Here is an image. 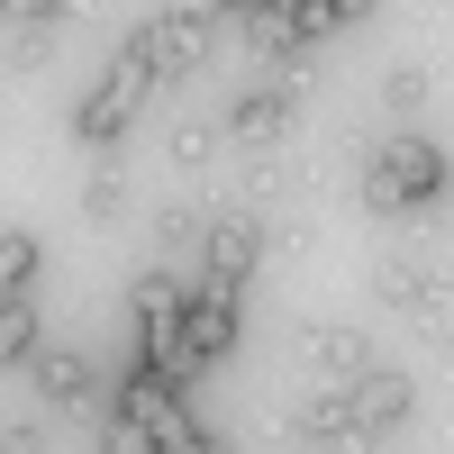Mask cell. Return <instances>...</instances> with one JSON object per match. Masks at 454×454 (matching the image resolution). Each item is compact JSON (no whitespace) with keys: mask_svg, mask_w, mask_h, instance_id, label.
<instances>
[{"mask_svg":"<svg viewBox=\"0 0 454 454\" xmlns=\"http://www.w3.org/2000/svg\"><path fill=\"white\" fill-rule=\"evenodd\" d=\"M145 91H155L145 55H137V46H119V55H109V73H100V91L73 109V137H82V145H119V137H128V119L145 109Z\"/></svg>","mask_w":454,"mask_h":454,"instance_id":"obj_2","label":"cell"},{"mask_svg":"<svg viewBox=\"0 0 454 454\" xmlns=\"http://www.w3.org/2000/svg\"><path fill=\"white\" fill-rule=\"evenodd\" d=\"M409 409H419V382H409V372H372V364L355 372V427H364V445L391 436Z\"/></svg>","mask_w":454,"mask_h":454,"instance_id":"obj_6","label":"cell"},{"mask_svg":"<svg viewBox=\"0 0 454 454\" xmlns=\"http://www.w3.org/2000/svg\"><path fill=\"white\" fill-rule=\"evenodd\" d=\"M36 263H46V246H36L27 227H10V237H0V300H27L36 291Z\"/></svg>","mask_w":454,"mask_h":454,"instance_id":"obj_14","label":"cell"},{"mask_svg":"<svg viewBox=\"0 0 454 454\" xmlns=\"http://www.w3.org/2000/svg\"><path fill=\"white\" fill-rule=\"evenodd\" d=\"M227 346H237V282H209V273H200L192 291H182V318H173V355L200 372V364H218Z\"/></svg>","mask_w":454,"mask_h":454,"instance_id":"obj_3","label":"cell"},{"mask_svg":"<svg viewBox=\"0 0 454 454\" xmlns=\"http://www.w3.org/2000/svg\"><path fill=\"white\" fill-rule=\"evenodd\" d=\"M100 454H155V436H145V419H128V409H119V419L100 427Z\"/></svg>","mask_w":454,"mask_h":454,"instance_id":"obj_17","label":"cell"},{"mask_svg":"<svg viewBox=\"0 0 454 454\" xmlns=\"http://www.w3.org/2000/svg\"><path fill=\"white\" fill-rule=\"evenodd\" d=\"M119 209H128V182H119V173H100L91 192H82V218H119Z\"/></svg>","mask_w":454,"mask_h":454,"instance_id":"obj_20","label":"cell"},{"mask_svg":"<svg viewBox=\"0 0 454 454\" xmlns=\"http://www.w3.org/2000/svg\"><path fill=\"white\" fill-rule=\"evenodd\" d=\"M382 300L409 318H445V273H419V263H382Z\"/></svg>","mask_w":454,"mask_h":454,"instance_id":"obj_11","label":"cell"},{"mask_svg":"<svg viewBox=\"0 0 454 454\" xmlns=\"http://www.w3.org/2000/svg\"><path fill=\"white\" fill-rule=\"evenodd\" d=\"M46 55H55V27H19L10 36V73H36Z\"/></svg>","mask_w":454,"mask_h":454,"instance_id":"obj_19","label":"cell"},{"mask_svg":"<svg viewBox=\"0 0 454 454\" xmlns=\"http://www.w3.org/2000/svg\"><path fill=\"white\" fill-rule=\"evenodd\" d=\"M218 145H227V137H218V119H182V128H173V164H209Z\"/></svg>","mask_w":454,"mask_h":454,"instance_id":"obj_16","label":"cell"},{"mask_svg":"<svg viewBox=\"0 0 454 454\" xmlns=\"http://www.w3.org/2000/svg\"><path fill=\"white\" fill-rule=\"evenodd\" d=\"M237 27H246V46H254L263 64H273V55H300V36H291V10H282V0H246Z\"/></svg>","mask_w":454,"mask_h":454,"instance_id":"obj_13","label":"cell"},{"mask_svg":"<svg viewBox=\"0 0 454 454\" xmlns=\"http://www.w3.org/2000/svg\"><path fill=\"white\" fill-rule=\"evenodd\" d=\"M200 246H209V282H246L254 263H263V227L254 218H209Z\"/></svg>","mask_w":454,"mask_h":454,"instance_id":"obj_8","label":"cell"},{"mask_svg":"<svg viewBox=\"0 0 454 454\" xmlns=\"http://www.w3.org/2000/svg\"><path fill=\"white\" fill-rule=\"evenodd\" d=\"M300 364H318L327 382H355V372L372 364V346H364V327H336V318H309V327H300Z\"/></svg>","mask_w":454,"mask_h":454,"instance_id":"obj_7","label":"cell"},{"mask_svg":"<svg viewBox=\"0 0 454 454\" xmlns=\"http://www.w3.org/2000/svg\"><path fill=\"white\" fill-rule=\"evenodd\" d=\"M382 100L400 109V119H409V109H427V73H419V64H400L391 82H382Z\"/></svg>","mask_w":454,"mask_h":454,"instance_id":"obj_18","label":"cell"},{"mask_svg":"<svg viewBox=\"0 0 454 454\" xmlns=\"http://www.w3.org/2000/svg\"><path fill=\"white\" fill-rule=\"evenodd\" d=\"M0 10H10V0H0Z\"/></svg>","mask_w":454,"mask_h":454,"instance_id":"obj_24","label":"cell"},{"mask_svg":"<svg viewBox=\"0 0 454 454\" xmlns=\"http://www.w3.org/2000/svg\"><path fill=\"white\" fill-rule=\"evenodd\" d=\"M291 427H300V436H355V445H364V427H355V382L309 391V400L291 409Z\"/></svg>","mask_w":454,"mask_h":454,"instance_id":"obj_10","label":"cell"},{"mask_svg":"<svg viewBox=\"0 0 454 454\" xmlns=\"http://www.w3.org/2000/svg\"><path fill=\"white\" fill-rule=\"evenodd\" d=\"M282 10H291V36H300V46H318V36L372 19V0H282Z\"/></svg>","mask_w":454,"mask_h":454,"instance_id":"obj_12","label":"cell"},{"mask_svg":"<svg viewBox=\"0 0 454 454\" xmlns=\"http://www.w3.org/2000/svg\"><path fill=\"white\" fill-rule=\"evenodd\" d=\"M445 182H454V155H445V145H436V137H400V145H382V155L364 164V209H372V218L436 209Z\"/></svg>","mask_w":454,"mask_h":454,"instance_id":"obj_1","label":"cell"},{"mask_svg":"<svg viewBox=\"0 0 454 454\" xmlns=\"http://www.w3.org/2000/svg\"><path fill=\"white\" fill-rule=\"evenodd\" d=\"M10 10H19V19H27V27H55V19H64V10H82V0H10Z\"/></svg>","mask_w":454,"mask_h":454,"instance_id":"obj_23","label":"cell"},{"mask_svg":"<svg viewBox=\"0 0 454 454\" xmlns=\"http://www.w3.org/2000/svg\"><path fill=\"white\" fill-rule=\"evenodd\" d=\"M300 91H309V64H300V55H282V82L246 91V100L218 119V137H237V145H273V137L300 119Z\"/></svg>","mask_w":454,"mask_h":454,"instance_id":"obj_4","label":"cell"},{"mask_svg":"<svg viewBox=\"0 0 454 454\" xmlns=\"http://www.w3.org/2000/svg\"><path fill=\"white\" fill-rule=\"evenodd\" d=\"M0 454H46V427H36V419H10V427H0Z\"/></svg>","mask_w":454,"mask_h":454,"instance_id":"obj_22","label":"cell"},{"mask_svg":"<svg viewBox=\"0 0 454 454\" xmlns=\"http://www.w3.org/2000/svg\"><path fill=\"white\" fill-rule=\"evenodd\" d=\"M200 227H209L200 209H164V218H155V237H164V246H200Z\"/></svg>","mask_w":454,"mask_h":454,"instance_id":"obj_21","label":"cell"},{"mask_svg":"<svg viewBox=\"0 0 454 454\" xmlns=\"http://www.w3.org/2000/svg\"><path fill=\"white\" fill-rule=\"evenodd\" d=\"M27 364H36V400L46 409H91V364L73 346H36Z\"/></svg>","mask_w":454,"mask_h":454,"instance_id":"obj_9","label":"cell"},{"mask_svg":"<svg viewBox=\"0 0 454 454\" xmlns=\"http://www.w3.org/2000/svg\"><path fill=\"white\" fill-rule=\"evenodd\" d=\"M128 46L145 55V73H155V82H182V73L209 64V19H192V10H155V19L128 36Z\"/></svg>","mask_w":454,"mask_h":454,"instance_id":"obj_5","label":"cell"},{"mask_svg":"<svg viewBox=\"0 0 454 454\" xmlns=\"http://www.w3.org/2000/svg\"><path fill=\"white\" fill-rule=\"evenodd\" d=\"M36 355V300H0V372Z\"/></svg>","mask_w":454,"mask_h":454,"instance_id":"obj_15","label":"cell"}]
</instances>
